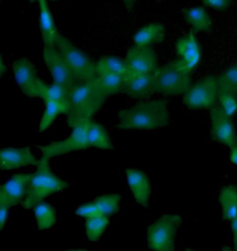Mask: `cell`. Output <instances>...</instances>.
I'll return each instance as SVG.
<instances>
[{
	"label": "cell",
	"instance_id": "obj_1",
	"mask_svg": "<svg viewBox=\"0 0 237 251\" xmlns=\"http://www.w3.org/2000/svg\"><path fill=\"white\" fill-rule=\"evenodd\" d=\"M170 122L168 101L163 99L139 103L118 113L120 129L155 130L169 126Z\"/></svg>",
	"mask_w": 237,
	"mask_h": 251
},
{
	"label": "cell",
	"instance_id": "obj_2",
	"mask_svg": "<svg viewBox=\"0 0 237 251\" xmlns=\"http://www.w3.org/2000/svg\"><path fill=\"white\" fill-rule=\"evenodd\" d=\"M107 98L103 96L95 82L80 83L70 89L68 125L71 127L90 121L101 109Z\"/></svg>",
	"mask_w": 237,
	"mask_h": 251
},
{
	"label": "cell",
	"instance_id": "obj_3",
	"mask_svg": "<svg viewBox=\"0 0 237 251\" xmlns=\"http://www.w3.org/2000/svg\"><path fill=\"white\" fill-rule=\"evenodd\" d=\"M70 187L68 182L56 176L49 165V159L42 157L36 164V170L31 176L26 196L23 201L24 209H34L51 195L61 192Z\"/></svg>",
	"mask_w": 237,
	"mask_h": 251
},
{
	"label": "cell",
	"instance_id": "obj_4",
	"mask_svg": "<svg viewBox=\"0 0 237 251\" xmlns=\"http://www.w3.org/2000/svg\"><path fill=\"white\" fill-rule=\"evenodd\" d=\"M191 74L179 59L158 67L153 73L154 92L165 97L184 96L192 85Z\"/></svg>",
	"mask_w": 237,
	"mask_h": 251
},
{
	"label": "cell",
	"instance_id": "obj_5",
	"mask_svg": "<svg viewBox=\"0 0 237 251\" xmlns=\"http://www.w3.org/2000/svg\"><path fill=\"white\" fill-rule=\"evenodd\" d=\"M56 47L66 60L77 82L89 83L96 79L95 63H94L85 52L79 50L68 38L59 34Z\"/></svg>",
	"mask_w": 237,
	"mask_h": 251
},
{
	"label": "cell",
	"instance_id": "obj_6",
	"mask_svg": "<svg viewBox=\"0 0 237 251\" xmlns=\"http://www.w3.org/2000/svg\"><path fill=\"white\" fill-rule=\"evenodd\" d=\"M183 219L177 214H166L147 228V245L154 251H175V240Z\"/></svg>",
	"mask_w": 237,
	"mask_h": 251
},
{
	"label": "cell",
	"instance_id": "obj_7",
	"mask_svg": "<svg viewBox=\"0 0 237 251\" xmlns=\"http://www.w3.org/2000/svg\"><path fill=\"white\" fill-rule=\"evenodd\" d=\"M220 95L218 77L208 76L192 84L183 97V104L190 109H210L218 104Z\"/></svg>",
	"mask_w": 237,
	"mask_h": 251
},
{
	"label": "cell",
	"instance_id": "obj_8",
	"mask_svg": "<svg viewBox=\"0 0 237 251\" xmlns=\"http://www.w3.org/2000/svg\"><path fill=\"white\" fill-rule=\"evenodd\" d=\"M12 71L16 83L25 96L41 99L47 84L38 77L36 68L30 59H16L12 64Z\"/></svg>",
	"mask_w": 237,
	"mask_h": 251
},
{
	"label": "cell",
	"instance_id": "obj_9",
	"mask_svg": "<svg viewBox=\"0 0 237 251\" xmlns=\"http://www.w3.org/2000/svg\"><path fill=\"white\" fill-rule=\"evenodd\" d=\"M90 121L83 122L73 126L72 133L65 140L51 143L49 145L40 147L42 157L50 159L73 151H84L89 149L90 147L88 144L87 132Z\"/></svg>",
	"mask_w": 237,
	"mask_h": 251
},
{
	"label": "cell",
	"instance_id": "obj_10",
	"mask_svg": "<svg viewBox=\"0 0 237 251\" xmlns=\"http://www.w3.org/2000/svg\"><path fill=\"white\" fill-rule=\"evenodd\" d=\"M43 58L54 83L69 89L76 84L75 77L56 46H44Z\"/></svg>",
	"mask_w": 237,
	"mask_h": 251
},
{
	"label": "cell",
	"instance_id": "obj_11",
	"mask_svg": "<svg viewBox=\"0 0 237 251\" xmlns=\"http://www.w3.org/2000/svg\"><path fill=\"white\" fill-rule=\"evenodd\" d=\"M210 116L212 140L230 148L237 138L233 119L224 113L219 104L210 109Z\"/></svg>",
	"mask_w": 237,
	"mask_h": 251
},
{
	"label": "cell",
	"instance_id": "obj_12",
	"mask_svg": "<svg viewBox=\"0 0 237 251\" xmlns=\"http://www.w3.org/2000/svg\"><path fill=\"white\" fill-rule=\"evenodd\" d=\"M128 71L136 74H153L158 69V57L152 47L133 46L124 59Z\"/></svg>",
	"mask_w": 237,
	"mask_h": 251
},
{
	"label": "cell",
	"instance_id": "obj_13",
	"mask_svg": "<svg viewBox=\"0 0 237 251\" xmlns=\"http://www.w3.org/2000/svg\"><path fill=\"white\" fill-rule=\"evenodd\" d=\"M175 49L183 67L190 73L195 71L202 59V50L195 32H190L181 37L176 42Z\"/></svg>",
	"mask_w": 237,
	"mask_h": 251
},
{
	"label": "cell",
	"instance_id": "obj_14",
	"mask_svg": "<svg viewBox=\"0 0 237 251\" xmlns=\"http://www.w3.org/2000/svg\"><path fill=\"white\" fill-rule=\"evenodd\" d=\"M31 176L30 174H17L0 185V205L11 208L23 203Z\"/></svg>",
	"mask_w": 237,
	"mask_h": 251
},
{
	"label": "cell",
	"instance_id": "obj_15",
	"mask_svg": "<svg viewBox=\"0 0 237 251\" xmlns=\"http://www.w3.org/2000/svg\"><path fill=\"white\" fill-rule=\"evenodd\" d=\"M122 92L135 100H145L154 94L153 74H136L128 71L123 77Z\"/></svg>",
	"mask_w": 237,
	"mask_h": 251
},
{
	"label": "cell",
	"instance_id": "obj_16",
	"mask_svg": "<svg viewBox=\"0 0 237 251\" xmlns=\"http://www.w3.org/2000/svg\"><path fill=\"white\" fill-rule=\"evenodd\" d=\"M35 158L30 148H6L0 149V170L10 171L20 168L36 165Z\"/></svg>",
	"mask_w": 237,
	"mask_h": 251
},
{
	"label": "cell",
	"instance_id": "obj_17",
	"mask_svg": "<svg viewBox=\"0 0 237 251\" xmlns=\"http://www.w3.org/2000/svg\"><path fill=\"white\" fill-rule=\"evenodd\" d=\"M127 183L135 201L145 209L149 206L152 187L149 178L143 171L137 169L126 170Z\"/></svg>",
	"mask_w": 237,
	"mask_h": 251
},
{
	"label": "cell",
	"instance_id": "obj_18",
	"mask_svg": "<svg viewBox=\"0 0 237 251\" xmlns=\"http://www.w3.org/2000/svg\"><path fill=\"white\" fill-rule=\"evenodd\" d=\"M39 7V26L44 46H56L59 32L47 0H37Z\"/></svg>",
	"mask_w": 237,
	"mask_h": 251
},
{
	"label": "cell",
	"instance_id": "obj_19",
	"mask_svg": "<svg viewBox=\"0 0 237 251\" xmlns=\"http://www.w3.org/2000/svg\"><path fill=\"white\" fill-rule=\"evenodd\" d=\"M165 27L161 24H150L139 29L134 35V44L141 47H152L163 42Z\"/></svg>",
	"mask_w": 237,
	"mask_h": 251
},
{
	"label": "cell",
	"instance_id": "obj_20",
	"mask_svg": "<svg viewBox=\"0 0 237 251\" xmlns=\"http://www.w3.org/2000/svg\"><path fill=\"white\" fill-rule=\"evenodd\" d=\"M222 218L226 222H232L237 218V186L229 184L220 189L219 193Z\"/></svg>",
	"mask_w": 237,
	"mask_h": 251
},
{
	"label": "cell",
	"instance_id": "obj_21",
	"mask_svg": "<svg viewBox=\"0 0 237 251\" xmlns=\"http://www.w3.org/2000/svg\"><path fill=\"white\" fill-rule=\"evenodd\" d=\"M184 17L195 33L209 32L212 27V20L207 10L201 7H192L184 11Z\"/></svg>",
	"mask_w": 237,
	"mask_h": 251
},
{
	"label": "cell",
	"instance_id": "obj_22",
	"mask_svg": "<svg viewBox=\"0 0 237 251\" xmlns=\"http://www.w3.org/2000/svg\"><path fill=\"white\" fill-rule=\"evenodd\" d=\"M88 144L90 148H95L100 150H113V145L110 139L108 131L100 124L93 122L92 120L88 125L87 132Z\"/></svg>",
	"mask_w": 237,
	"mask_h": 251
},
{
	"label": "cell",
	"instance_id": "obj_23",
	"mask_svg": "<svg viewBox=\"0 0 237 251\" xmlns=\"http://www.w3.org/2000/svg\"><path fill=\"white\" fill-rule=\"evenodd\" d=\"M95 71L97 75L113 74L124 77L128 73L127 66L124 59L113 56H105L98 59L95 63Z\"/></svg>",
	"mask_w": 237,
	"mask_h": 251
},
{
	"label": "cell",
	"instance_id": "obj_24",
	"mask_svg": "<svg viewBox=\"0 0 237 251\" xmlns=\"http://www.w3.org/2000/svg\"><path fill=\"white\" fill-rule=\"evenodd\" d=\"M99 91L109 98L112 95H117L122 92V84H123V76L106 74L97 75L96 79L94 81Z\"/></svg>",
	"mask_w": 237,
	"mask_h": 251
},
{
	"label": "cell",
	"instance_id": "obj_25",
	"mask_svg": "<svg viewBox=\"0 0 237 251\" xmlns=\"http://www.w3.org/2000/svg\"><path fill=\"white\" fill-rule=\"evenodd\" d=\"M46 109L43 113L38 131L41 133L48 129V127L54 123L56 118L60 114H68L70 106L67 104L59 103L56 101H46Z\"/></svg>",
	"mask_w": 237,
	"mask_h": 251
},
{
	"label": "cell",
	"instance_id": "obj_26",
	"mask_svg": "<svg viewBox=\"0 0 237 251\" xmlns=\"http://www.w3.org/2000/svg\"><path fill=\"white\" fill-rule=\"evenodd\" d=\"M34 217L39 230H47L57 222V211L53 206L40 202L34 207Z\"/></svg>",
	"mask_w": 237,
	"mask_h": 251
},
{
	"label": "cell",
	"instance_id": "obj_27",
	"mask_svg": "<svg viewBox=\"0 0 237 251\" xmlns=\"http://www.w3.org/2000/svg\"><path fill=\"white\" fill-rule=\"evenodd\" d=\"M109 225L110 219L109 216L106 215L99 214L85 219V234L87 238L92 242L97 241Z\"/></svg>",
	"mask_w": 237,
	"mask_h": 251
},
{
	"label": "cell",
	"instance_id": "obj_28",
	"mask_svg": "<svg viewBox=\"0 0 237 251\" xmlns=\"http://www.w3.org/2000/svg\"><path fill=\"white\" fill-rule=\"evenodd\" d=\"M100 214L110 216L118 212L120 203V196L118 194H107L98 197L94 201Z\"/></svg>",
	"mask_w": 237,
	"mask_h": 251
},
{
	"label": "cell",
	"instance_id": "obj_29",
	"mask_svg": "<svg viewBox=\"0 0 237 251\" xmlns=\"http://www.w3.org/2000/svg\"><path fill=\"white\" fill-rule=\"evenodd\" d=\"M44 102L46 101H56L59 103L67 104L70 106V89L61 84L53 83L47 84V88L41 97Z\"/></svg>",
	"mask_w": 237,
	"mask_h": 251
},
{
	"label": "cell",
	"instance_id": "obj_30",
	"mask_svg": "<svg viewBox=\"0 0 237 251\" xmlns=\"http://www.w3.org/2000/svg\"><path fill=\"white\" fill-rule=\"evenodd\" d=\"M220 92H229L237 95V65L229 68L218 77Z\"/></svg>",
	"mask_w": 237,
	"mask_h": 251
},
{
	"label": "cell",
	"instance_id": "obj_31",
	"mask_svg": "<svg viewBox=\"0 0 237 251\" xmlns=\"http://www.w3.org/2000/svg\"><path fill=\"white\" fill-rule=\"evenodd\" d=\"M219 105L228 117H235L237 114V95L229 92H220Z\"/></svg>",
	"mask_w": 237,
	"mask_h": 251
},
{
	"label": "cell",
	"instance_id": "obj_32",
	"mask_svg": "<svg viewBox=\"0 0 237 251\" xmlns=\"http://www.w3.org/2000/svg\"><path fill=\"white\" fill-rule=\"evenodd\" d=\"M76 214L80 217L87 218L93 217V216H96L99 215L100 212L97 209L96 205L93 202L91 203H86L82 206H80L76 210Z\"/></svg>",
	"mask_w": 237,
	"mask_h": 251
},
{
	"label": "cell",
	"instance_id": "obj_33",
	"mask_svg": "<svg viewBox=\"0 0 237 251\" xmlns=\"http://www.w3.org/2000/svg\"><path fill=\"white\" fill-rule=\"evenodd\" d=\"M204 4L213 9L223 10L228 8L231 5L232 0H203Z\"/></svg>",
	"mask_w": 237,
	"mask_h": 251
},
{
	"label": "cell",
	"instance_id": "obj_34",
	"mask_svg": "<svg viewBox=\"0 0 237 251\" xmlns=\"http://www.w3.org/2000/svg\"><path fill=\"white\" fill-rule=\"evenodd\" d=\"M9 208L4 205H0V231L4 229L9 217Z\"/></svg>",
	"mask_w": 237,
	"mask_h": 251
},
{
	"label": "cell",
	"instance_id": "obj_35",
	"mask_svg": "<svg viewBox=\"0 0 237 251\" xmlns=\"http://www.w3.org/2000/svg\"><path fill=\"white\" fill-rule=\"evenodd\" d=\"M231 229L233 234V250L237 251V218L231 222Z\"/></svg>",
	"mask_w": 237,
	"mask_h": 251
},
{
	"label": "cell",
	"instance_id": "obj_36",
	"mask_svg": "<svg viewBox=\"0 0 237 251\" xmlns=\"http://www.w3.org/2000/svg\"><path fill=\"white\" fill-rule=\"evenodd\" d=\"M229 149H230V160L233 164L237 166V138Z\"/></svg>",
	"mask_w": 237,
	"mask_h": 251
},
{
	"label": "cell",
	"instance_id": "obj_37",
	"mask_svg": "<svg viewBox=\"0 0 237 251\" xmlns=\"http://www.w3.org/2000/svg\"><path fill=\"white\" fill-rule=\"evenodd\" d=\"M6 71H7V68H6V65H5L3 59H2V57L0 56V79L5 75Z\"/></svg>",
	"mask_w": 237,
	"mask_h": 251
},
{
	"label": "cell",
	"instance_id": "obj_38",
	"mask_svg": "<svg viewBox=\"0 0 237 251\" xmlns=\"http://www.w3.org/2000/svg\"><path fill=\"white\" fill-rule=\"evenodd\" d=\"M137 0H122L123 5L127 8L128 9H132L134 8L135 4Z\"/></svg>",
	"mask_w": 237,
	"mask_h": 251
},
{
	"label": "cell",
	"instance_id": "obj_39",
	"mask_svg": "<svg viewBox=\"0 0 237 251\" xmlns=\"http://www.w3.org/2000/svg\"><path fill=\"white\" fill-rule=\"evenodd\" d=\"M30 2H35V1H37V0H29Z\"/></svg>",
	"mask_w": 237,
	"mask_h": 251
},
{
	"label": "cell",
	"instance_id": "obj_40",
	"mask_svg": "<svg viewBox=\"0 0 237 251\" xmlns=\"http://www.w3.org/2000/svg\"><path fill=\"white\" fill-rule=\"evenodd\" d=\"M54 1H55V0H54Z\"/></svg>",
	"mask_w": 237,
	"mask_h": 251
}]
</instances>
